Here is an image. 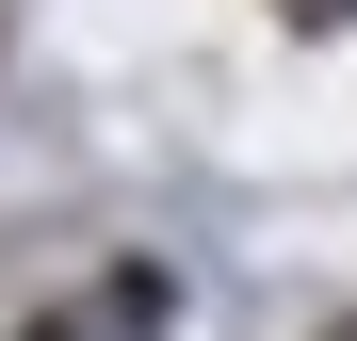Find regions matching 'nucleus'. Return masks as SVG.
<instances>
[{
	"mask_svg": "<svg viewBox=\"0 0 357 341\" xmlns=\"http://www.w3.org/2000/svg\"><path fill=\"white\" fill-rule=\"evenodd\" d=\"M276 17H325V33H341V17H357V0H276Z\"/></svg>",
	"mask_w": 357,
	"mask_h": 341,
	"instance_id": "obj_1",
	"label": "nucleus"
}]
</instances>
